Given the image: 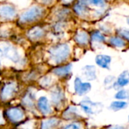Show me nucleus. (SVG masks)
<instances>
[{
	"label": "nucleus",
	"mask_w": 129,
	"mask_h": 129,
	"mask_svg": "<svg viewBox=\"0 0 129 129\" xmlns=\"http://www.w3.org/2000/svg\"><path fill=\"white\" fill-rule=\"evenodd\" d=\"M71 10L69 8H63L58 10L56 14L55 17L58 20V21H66L67 19H69L71 16Z\"/></svg>",
	"instance_id": "20"
},
{
	"label": "nucleus",
	"mask_w": 129,
	"mask_h": 129,
	"mask_svg": "<svg viewBox=\"0 0 129 129\" xmlns=\"http://www.w3.org/2000/svg\"><path fill=\"white\" fill-rule=\"evenodd\" d=\"M127 107V103L124 101H114L109 106V109L113 111L121 110L126 109Z\"/></svg>",
	"instance_id": "22"
},
{
	"label": "nucleus",
	"mask_w": 129,
	"mask_h": 129,
	"mask_svg": "<svg viewBox=\"0 0 129 129\" xmlns=\"http://www.w3.org/2000/svg\"><path fill=\"white\" fill-rule=\"evenodd\" d=\"M49 59L53 64H64L71 56V47L66 43H55L48 49Z\"/></svg>",
	"instance_id": "1"
},
{
	"label": "nucleus",
	"mask_w": 129,
	"mask_h": 129,
	"mask_svg": "<svg viewBox=\"0 0 129 129\" xmlns=\"http://www.w3.org/2000/svg\"><path fill=\"white\" fill-rule=\"evenodd\" d=\"M45 14V9L40 6H34L24 12L18 18V22L21 25H28L40 21Z\"/></svg>",
	"instance_id": "2"
},
{
	"label": "nucleus",
	"mask_w": 129,
	"mask_h": 129,
	"mask_svg": "<svg viewBox=\"0 0 129 129\" xmlns=\"http://www.w3.org/2000/svg\"><path fill=\"white\" fill-rule=\"evenodd\" d=\"M128 121H129V116H128Z\"/></svg>",
	"instance_id": "40"
},
{
	"label": "nucleus",
	"mask_w": 129,
	"mask_h": 129,
	"mask_svg": "<svg viewBox=\"0 0 129 129\" xmlns=\"http://www.w3.org/2000/svg\"><path fill=\"white\" fill-rule=\"evenodd\" d=\"M75 92L78 96H84L91 90V84L89 82H83L79 77H76L74 81Z\"/></svg>",
	"instance_id": "10"
},
{
	"label": "nucleus",
	"mask_w": 129,
	"mask_h": 129,
	"mask_svg": "<svg viewBox=\"0 0 129 129\" xmlns=\"http://www.w3.org/2000/svg\"><path fill=\"white\" fill-rule=\"evenodd\" d=\"M55 0H40V2L44 6H50L55 3Z\"/></svg>",
	"instance_id": "32"
},
{
	"label": "nucleus",
	"mask_w": 129,
	"mask_h": 129,
	"mask_svg": "<svg viewBox=\"0 0 129 129\" xmlns=\"http://www.w3.org/2000/svg\"><path fill=\"white\" fill-rule=\"evenodd\" d=\"M36 106L38 111L43 115H49L52 113V107L48 98L45 96H42L38 98L36 102Z\"/></svg>",
	"instance_id": "11"
},
{
	"label": "nucleus",
	"mask_w": 129,
	"mask_h": 129,
	"mask_svg": "<svg viewBox=\"0 0 129 129\" xmlns=\"http://www.w3.org/2000/svg\"><path fill=\"white\" fill-rule=\"evenodd\" d=\"M75 41L80 46H86L89 43L90 37L89 34L84 30H80L76 33L74 37Z\"/></svg>",
	"instance_id": "19"
},
{
	"label": "nucleus",
	"mask_w": 129,
	"mask_h": 129,
	"mask_svg": "<svg viewBox=\"0 0 129 129\" xmlns=\"http://www.w3.org/2000/svg\"><path fill=\"white\" fill-rule=\"evenodd\" d=\"M73 10L74 12L79 16H84L87 13V10H88V6H84L79 3H76L74 6H73Z\"/></svg>",
	"instance_id": "21"
},
{
	"label": "nucleus",
	"mask_w": 129,
	"mask_h": 129,
	"mask_svg": "<svg viewBox=\"0 0 129 129\" xmlns=\"http://www.w3.org/2000/svg\"><path fill=\"white\" fill-rule=\"evenodd\" d=\"M3 52L1 51V49H0V68H2L3 66Z\"/></svg>",
	"instance_id": "37"
},
{
	"label": "nucleus",
	"mask_w": 129,
	"mask_h": 129,
	"mask_svg": "<svg viewBox=\"0 0 129 129\" xmlns=\"http://www.w3.org/2000/svg\"><path fill=\"white\" fill-rule=\"evenodd\" d=\"M72 70V63H67V64H62L61 66L55 67L52 69L51 72L61 78H67L69 75H71Z\"/></svg>",
	"instance_id": "13"
},
{
	"label": "nucleus",
	"mask_w": 129,
	"mask_h": 129,
	"mask_svg": "<svg viewBox=\"0 0 129 129\" xmlns=\"http://www.w3.org/2000/svg\"><path fill=\"white\" fill-rule=\"evenodd\" d=\"M127 84H129V72L124 71L119 75L117 80H115L113 88L115 90H119L120 88L127 86Z\"/></svg>",
	"instance_id": "14"
},
{
	"label": "nucleus",
	"mask_w": 129,
	"mask_h": 129,
	"mask_svg": "<svg viewBox=\"0 0 129 129\" xmlns=\"http://www.w3.org/2000/svg\"><path fill=\"white\" fill-rule=\"evenodd\" d=\"M73 1H74V0H60V3H61L62 5L67 6V5L71 4Z\"/></svg>",
	"instance_id": "34"
},
{
	"label": "nucleus",
	"mask_w": 129,
	"mask_h": 129,
	"mask_svg": "<svg viewBox=\"0 0 129 129\" xmlns=\"http://www.w3.org/2000/svg\"><path fill=\"white\" fill-rule=\"evenodd\" d=\"M19 85L15 81H10L4 84L0 89V100L7 103L12 100L18 93Z\"/></svg>",
	"instance_id": "4"
},
{
	"label": "nucleus",
	"mask_w": 129,
	"mask_h": 129,
	"mask_svg": "<svg viewBox=\"0 0 129 129\" xmlns=\"http://www.w3.org/2000/svg\"><path fill=\"white\" fill-rule=\"evenodd\" d=\"M17 10L15 6L10 4L0 5V21L9 22L17 17Z\"/></svg>",
	"instance_id": "7"
},
{
	"label": "nucleus",
	"mask_w": 129,
	"mask_h": 129,
	"mask_svg": "<svg viewBox=\"0 0 129 129\" xmlns=\"http://www.w3.org/2000/svg\"><path fill=\"white\" fill-rule=\"evenodd\" d=\"M108 129H124V128L122 126H119V125H112Z\"/></svg>",
	"instance_id": "36"
},
{
	"label": "nucleus",
	"mask_w": 129,
	"mask_h": 129,
	"mask_svg": "<svg viewBox=\"0 0 129 129\" xmlns=\"http://www.w3.org/2000/svg\"><path fill=\"white\" fill-rule=\"evenodd\" d=\"M52 84V78L51 75H44L39 79V84L43 88H49Z\"/></svg>",
	"instance_id": "23"
},
{
	"label": "nucleus",
	"mask_w": 129,
	"mask_h": 129,
	"mask_svg": "<svg viewBox=\"0 0 129 129\" xmlns=\"http://www.w3.org/2000/svg\"><path fill=\"white\" fill-rule=\"evenodd\" d=\"M109 43L117 47V48H123L125 46V42L123 39H121V37H111L110 40H109Z\"/></svg>",
	"instance_id": "24"
},
{
	"label": "nucleus",
	"mask_w": 129,
	"mask_h": 129,
	"mask_svg": "<svg viewBox=\"0 0 129 129\" xmlns=\"http://www.w3.org/2000/svg\"><path fill=\"white\" fill-rule=\"evenodd\" d=\"M3 115H4V113L3 114L1 112H0V125L4 124V122H5V118H6L3 116Z\"/></svg>",
	"instance_id": "35"
},
{
	"label": "nucleus",
	"mask_w": 129,
	"mask_h": 129,
	"mask_svg": "<svg viewBox=\"0 0 129 129\" xmlns=\"http://www.w3.org/2000/svg\"><path fill=\"white\" fill-rule=\"evenodd\" d=\"M115 82V78L114 76L109 75L104 80V86L107 90L111 89V88L113 87V85H114Z\"/></svg>",
	"instance_id": "27"
},
{
	"label": "nucleus",
	"mask_w": 129,
	"mask_h": 129,
	"mask_svg": "<svg viewBox=\"0 0 129 129\" xmlns=\"http://www.w3.org/2000/svg\"><path fill=\"white\" fill-rule=\"evenodd\" d=\"M92 41L96 42V43H103L105 41V37L100 32V31H95L91 34L90 37Z\"/></svg>",
	"instance_id": "25"
},
{
	"label": "nucleus",
	"mask_w": 129,
	"mask_h": 129,
	"mask_svg": "<svg viewBox=\"0 0 129 129\" xmlns=\"http://www.w3.org/2000/svg\"><path fill=\"white\" fill-rule=\"evenodd\" d=\"M112 58L107 55H97L95 58L96 64L104 69H109Z\"/></svg>",
	"instance_id": "18"
},
{
	"label": "nucleus",
	"mask_w": 129,
	"mask_h": 129,
	"mask_svg": "<svg viewBox=\"0 0 129 129\" xmlns=\"http://www.w3.org/2000/svg\"><path fill=\"white\" fill-rule=\"evenodd\" d=\"M6 119L12 124H18L24 121L25 110L23 106L9 107L4 112Z\"/></svg>",
	"instance_id": "5"
},
{
	"label": "nucleus",
	"mask_w": 129,
	"mask_h": 129,
	"mask_svg": "<svg viewBox=\"0 0 129 129\" xmlns=\"http://www.w3.org/2000/svg\"><path fill=\"white\" fill-rule=\"evenodd\" d=\"M119 33L123 37H124L129 40V30H121L119 31Z\"/></svg>",
	"instance_id": "31"
},
{
	"label": "nucleus",
	"mask_w": 129,
	"mask_h": 129,
	"mask_svg": "<svg viewBox=\"0 0 129 129\" xmlns=\"http://www.w3.org/2000/svg\"><path fill=\"white\" fill-rule=\"evenodd\" d=\"M115 97L118 100H127L129 99V91L127 90H120L117 92Z\"/></svg>",
	"instance_id": "28"
},
{
	"label": "nucleus",
	"mask_w": 129,
	"mask_h": 129,
	"mask_svg": "<svg viewBox=\"0 0 129 129\" xmlns=\"http://www.w3.org/2000/svg\"><path fill=\"white\" fill-rule=\"evenodd\" d=\"M6 27H0V38H8L12 35L11 29L6 24Z\"/></svg>",
	"instance_id": "26"
},
{
	"label": "nucleus",
	"mask_w": 129,
	"mask_h": 129,
	"mask_svg": "<svg viewBox=\"0 0 129 129\" xmlns=\"http://www.w3.org/2000/svg\"><path fill=\"white\" fill-rule=\"evenodd\" d=\"M79 116L78 108L75 106H69L64 110L61 115V118L64 120L71 121L75 120Z\"/></svg>",
	"instance_id": "16"
},
{
	"label": "nucleus",
	"mask_w": 129,
	"mask_h": 129,
	"mask_svg": "<svg viewBox=\"0 0 129 129\" xmlns=\"http://www.w3.org/2000/svg\"><path fill=\"white\" fill-rule=\"evenodd\" d=\"M51 102L55 108H61L66 102V95L63 89L59 86H55L50 92Z\"/></svg>",
	"instance_id": "8"
},
{
	"label": "nucleus",
	"mask_w": 129,
	"mask_h": 129,
	"mask_svg": "<svg viewBox=\"0 0 129 129\" xmlns=\"http://www.w3.org/2000/svg\"><path fill=\"white\" fill-rule=\"evenodd\" d=\"M106 3V0H91V5L95 6H103Z\"/></svg>",
	"instance_id": "30"
},
{
	"label": "nucleus",
	"mask_w": 129,
	"mask_h": 129,
	"mask_svg": "<svg viewBox=\"0 0 129 129\" xmlns=\"http://www.w3.org/2000/svg\"><path fill=\"white\" fill-rule=\"evenodd\" d=\"M0 49L3 52V57L11 61L14 64L22 63L23 58L18 49L11 43L6 41L0 42Z\"/></svg>",
	"instance_id": "3"
},
{
	"label": "nucleus",
	"mask_w": 129,
	"mask_h": 129,
	"mask_svg": "<svg viewBox=\"0 0 129 129\" xmlns=\"http://www.w3.org/2000/svg\"><path fill=\"white\" fill-rule=\"evenodd\" d=\"M61 129H81V126L78 122H72L66 126H64Z\"/></svg>",
	"instance_id": "29"
},
{
	"label": "nucleus",
	"mask_w": 129,
	"mask_h": 129,
	"mask_svg": "<svg viewBox=\"0 0 129 129\" xmlns=\"http://www.w3.org/2000/svg\"><path fill=\"white\" fill-rule=\"evenodd\" d=\"M79 106L84 113L89 115H93L100 112L103 108V106L100 103H94L91 101L89 98H85L82 100Z\"/></svg>",
	"instance_id": "6"
},
{
	"label": "nucleus",
	"mask_w": 129,
	"mask_h": 129,
	"mask_svg": "<svg viewBox=\"0 0 129 129\" xmlns=\"http://www.w3.org/2000/svg\"><path fill=\"white\" fill-rule=\"evenodd\" d=\"M78 3H79L84 6H88L91 5V0H78Z\"/></svg>",
	"instance_id": "33"
},
{
	"label": "nucleus",
	"mask_w": 129,
	"mask_h": 129,
	"mask_svg": "<svg viewBox=\"0 0 129 129\" xmlns=\"http://www.w3.org/2000/svg\"><path fill=\"white\" fill-rule=\"evenodd\" d=\"M46 34V30L43 27L40 25H34L28 30L27 37L32 42H38L44 38Z\"/></svg>",
	"instance_id": "9"
},
{
	"label": "nucleus",
	"mask_w": 129,
	"mask_h": 129,
	"mask_svg": "<svg viewBox=\"0 0 129 129\" xmlns=\"http://www.w3.org/2000/svg\"><path fill=\"white\" fill-rule=\"evenodd\" d=\"M0 1H4V0H0Z\"/></svg>",
	"instance_id": "39"
},
{
	"label": "nucleus",
	"mask_w": 129,
	"mask_h": 129,
	"mask_svg": "<svg viewBox=\"0 0 129 129\" xmlns=\"http://www.w3.org/2000/svg\"><path fill=\"white\" fill-rule=\"evenodd\" d=\"M21 106L27 109L33 110L36 106V96L32 90H27L21 98Z\"/></svg>",
	"instance_id": "12"
},
{
	"label": "nucleus",
	"mask_w": 129,
	"mask_h": 129,
	"mask_svg": "<svg viewBox=\"0 0 129 129\" xmlns=\"http://www.w3.org/2000/svg\"><path fill=\"white\" fill-rule=\"evenodd\" d=\"M82 75L87 81H94L96 78V71L93 66L87 64L82 68Z\"/></svg>",
	"instance_id": "17"
},
{
	"label": "nucleus",
	"mask_w": 129,
	"mask_h": 129,
	"mask_svg": "<svg viewBox=\"0 0 129 129\" xmlns=\"http://www.w3.org/2000/svg\"><path fill=\"white\" fill-rule=\"evenodd\" d=\"M61 120L58 118H50L43 120L40 125V129H56L61 124Z\"/></svg>",
	"instance_id": "15"
},
{
	"label": "nucleus",
	"mask_w": 129,
	"mask_h": 129,
	"mask_svg": "<svg viewBox=\"0 0 129 129\" xmlns=\"http://www.w3.org/2000/svg\"><path fill=\"white\" fill-rule=\"evenodd\" d=\"M127 24H129V18H128L127 19Z\"/></svg>",
	"instance_id": "38"
}]
</instances>
